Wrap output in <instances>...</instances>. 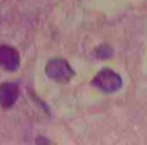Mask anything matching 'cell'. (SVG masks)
Instances as JSON below:
<instances>
[{"label":"cell","mask_w":147,"mask_h":145,"mask_svg":"<svg viewBox=\"0 0 147 145\" xmlns=\"http://www.w3.org/2000/svg\"><path fill=\"white\" fill-rule=\"evenodd\" d=\"M45 72L49 79L59 84H67L74 77V69L63 58H51L45 66Z\"/></svg>","instance_id":"cell-1"},{"label":"cell","mask_w":147,"mask_h":145,"mask_svg":"<svg viewBox=\"0 0 147 145\" xmlns=\"http://www.w3.org/2000/svg\"><path fill=\"white\" fill-rule=\"evenodd\" d=\"M92 84L98 90H101L103 93H115V91H119L122 88L123 82H122V77L115 71H112V69H101L93 77Z\"/></svg>","instance_id":"cell-2"},{"label":"cell","mask_w":147,"mask_h":145,"mask_svg":"<svg viewBox=\"0 0 147 145\" xmlns=\"http://www.w3.org/2000/svg\"><path fill=\"white\" fill-rule=\"evenodd\" d=\"M21 66V55L14 47L0 46V68L7 71H16Z\"/></svg>","instance_id":"cell-3"},{"label":"cell","mask_w":147,"mask_h":145,"mask_svg":"<svg viewBox=\"0 0 147 145\" xmlns=\"http://www.w3.org/2000/svg\"><path fill=\"white\" fill-rule=\"evenodd\" d=\"M19 98V85L16 82H5L0 85V107L8 109L16 104Z\"/></svg>","instance_id":"cell-4"},{"label":"cell","mask_w":147,"mask_h":145,"mask_svg":"<svg viewBox=\"0 0 147 145\" xmlns=\"http://www.w3.org/2000/svg\"><path fill=\"white\" fill-rule=\"evenodd\" d=\"M114 55V50H112L111 46L108 44H101L95 49V57L96 58H101V60H106V58H111Z\"/></svg>","instance_id":"cell-5"}]
</instances>
